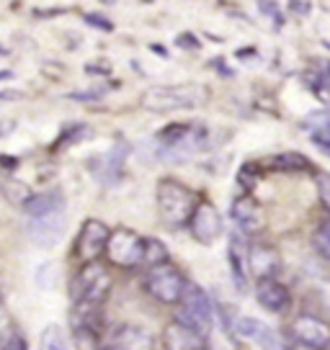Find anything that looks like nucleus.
Instances as JSON below:
<instances>
[{
    "mask_svg": "<svg viewBox=\"0 0 330 350\" xmlns=\"http://www.w3.org/2000/svg\"><path fill=\"white\" fill-rule=\"evenodd\" d=\"M155 204H157V214L168 227H186L194 211L199 206L196 191H191L186 183H181L176 178H163L157 188H155Z\"/></svg>",
    "mask_w": 330,
    "mask_h": 350,
    "instance_id": "1",
    "label": "nucleus"
},
{
    "mask_svg": "<svg viewBox=\"0 0 330 350\" xmlns=\"http://www.w3.org/2000/svg\"><path fill=\"white\" fill-rule=\"evenodd\" d=\"M212 98L210 88L201 83H181V85H155L142 93V109L153 113H170L204 106Z\"/></svg>",
    "mask_w": 330,
    "mask_h": 350,
    "instance_id": "2",
    "label": "nucleus"
},
{
    "mask_svg": "<svg viewBox=\"0 0 330 350\" xmlns=\"http://www.w3.org/2000/svg\"><path fill=\"white\" fill-rule=\"evenodd\" d=\"M111 291V275L109 271L99 262L83 265L73 281H70V304L73 306H88V309H103Z\"/></svg>",
    "mask_w": 330,
    "mask_h": 350,
    "instance_id": "3",
    "label": "nucleus"
},
{
    "mask_svg": "<svg viewBox=\"0 0 330 350\" xmlns=\"http://www.w3.org/2000/svg\"><path fill=\"white\" fill-rule=\"evenodd\" d=\"M173 322L194 329L201 338H210L212 322H214V306H212L210 296L201 286L188 281L186 291H183L181 301L176 304V319Z\"/></svg>",
    "mask_w": 330,
    "mask_h": 350,
    "instance_id": "4",
    "label": "nucleus"
},
{
    "mask_svg": "<svg viewBox=\"0 0 330 350\" xmlns=\"http://www.w3.org/2000/svg\"><path fill=\"white\" fill-rule=\"evenodd\" d=\"M186 273L170 260L160 262L155 268H147V273H144V291L153 296L155 301H160L165 306H176L181 301L183 291H186Z\"/></svg>",
    "mask_w": 330,
    "mask_h": 350,
    "instance_id": "5",
    "label": "nucleus"
},
{
    "mask_svg": "<svg viewBox=\"0 0 330 350\" xmlns=\"http://www.w3.org/2000/svg\"><path fill=\"white\" fill-rule=\"evenodd\" d=\"M144 242L147 237H142L140 232L119 227V230H111L103 255L116 268H137V265H144Z\"/></svg>",
    "mask_w": 330,
    "mask_h": 350,
    "instance_id": "6",
    "label": "nucleus"
},
{
    "mask_svg": "<svg viewBox=\"0 0 330 350\" xmlns=\"http://www.w3.org/2000/svg\"><path fill=\"white\" fill-rule=\"evenodd\" d=\"M111 230L101 221V219H86L83 227L75 237V260L80 265H88V262H96L106 252V242H109Z\"/></svg>",
    "mask_w": 330,
    "mask_h": 350,
    "instance_id": "7",
    "label": "nucleus"
},
{
    "mask_svg": "<svg viewBox=\"0 0 330 350\" xmlns=\"http://www.w3.org/2000/svg\"><path fill=\"white\" fill-rule=\"evenodd\" d=\"M188 230H191V237L201 245H214V242L222 237L225 232V221H222V214L217 211L214 204L210 201H199L194 217L188 221Z\"/></svg>",
    "mask_w": 330,
    "mask_h": 350,
    "instance_id": "8",
    "label": "nucleus"
},
{
    "mask_svg": "<svg viewBox=\"0 0 330 350\" xmlns=\"http://www.w3.org/2000/svg\"><path fill=\"white\" fill-rule=\"evenodd\" d=\"M292 335L299 345H307L315 350L330 348V322L318 314H297L292 322Z\"/></svg>",
    "mask_w": 330,
    "mask_h": 350,
    "instance_id": "9",
    "label": "nucleus"
},
{
    "mask_svg": "<svg viewBox=\"0 0 330 350\" xmlns=\"http://www.w3.org/2000/svg\"><path fill=\"white\" fill-rule=\"evenodd\" d=\"M26 232L34 242H39V247H55L65 234V211L31 217L26 224Z\"/></svg>",
    "mask_w": 330,
    "mask_h": 350,
    "instance_id": "10",
    "label": "nucleus"
},
{
    "mask_svg": "<svg viewBox=\"0 0 330 350\" xmlns=\"http://www.w3.org/2000/svg\"><path fill=\"white\" fill-rule=\"evenodd\" d=\"M245 262L251 268V273L258 278V281H266V278H276L279 271H281V255L274 245H266V242H255L251 245V250L245 252Z\"/></svg>",
    "mask_w": 330,
    "mask_h": 350,
    "instance_id": "11",
    "label": "nucleus"
},
{
    "mask_svg": "<svg viewBox=\"0 0 330 350\" xmlns=\"http://www.w3.org/2000/svg\"><path fill=\"white\" fill-rule=\"evenodd\" d=\"M235 329H238V335H242L245 340L255 342L261 350H284L281 338L274 332V327H271V325H266V322H261V319L238 317L235 319Z\"/></svg>",
    "mask_w": 330,
    "mask_h": 350,
    "instance_id": "12",
    "label": "nucleus"
},
{
    "mask_svg": "<svg viewBox=\"0 0 330 350\" xmlns=\"http://www.w3.org/2000/svg\"><path fill=\"white\" fill-rule=\"evenodd\" d=\"M255 299H258V304L264 306L266 312H284L286 306L292 304V294H289V288H286L279 278H266V281H258L255 284Z\"/></svg>",
    "mask_w": 330,
    "mask_h": 350,
    "instance_id": "13",
    "label": "nucleus"
},
{
    "mask_svg": "<svg viewBox=\"0 0 330 350\" xmlns=\"http://www.w3.org/2000/svg\"><path fill=\"white\" fill-rule=\"evenodd\" d=\"M163 348L165 350H207V338L196 335L194 329L183 327L178 322L165 325L163 329Z\"/></svg>",
    "mask_w": 330,
    "mask_h": 350,
    "instance_id": "14",
    "label": "nucleus"
},
{
    "mask_svg": "<svg viewBox=\"0 0 330 350\" xmlns=\"http://www.w3.org/2000/svg\"><path fill=\"white\" fill-rule=\"evenodd\" d=\"M232 219L238 221V227H240L242 234H253V232L261 230V208L255 204L251 196H240L235 198V204H232Z\"/></svg>",
    "mask_w": 330,
    "mask_h": 350,
    "instance_id": "15",
    "label": "nucleus"
},
{
    "mask_svg": "<svg viewBox=\"0 0 330 350\" xmlns=\"http://www.w3.org/2000/svg\"><path fill=\"white\" fill-rule=\"evenodd\" d=\"M26 217H45V214H55V211H65V196L62 191H45V193H34L26 198L23 204Z\"/></svg>",
    "mask_w": 330,
    "mask_h": 350,
    "instance_id": "16",
    "label": "nucleus"
},
{
    "mask_svg": "<svg viewBox=\"0 0 330 350\" xmlns=\"http://www.w3.org/2000/svg\"><path fill=\"white\" fill-rule=\"evenodd\" d=\"M111 345L119 350H153V338L137 325H121L114 329Z\"/></svg>",
    "mask_w": 330,
    "mask_h": 350,
    "instance_id": "17",
    "label": "nucleus"
},
{
    "mask_svg": "<svg viewBox=\"0 0 330 350\" xmlns=\"http://www.w3.org/2000/svg\"><path fill=\"white\" fill-rule=\"evenodd\" d=\"M305 129L309 131V139L315 142L325 154H330V113H312L305 121Z\"/></svg>",
    "mask_w": 330,
    "mask_h": 350,
    "instance_id": "18",
    "label": "nucleus"
},
{
    "mask_svg": "<svg viewBox=\"0 0 330 350\" xmlns=\"http://www.w3.org/2000/svg\"><path fill=\"white\" fill-rule=\"evenodd\" d=\"M230 265H232V281L238 288H245V255L240 250L238 234L230 240Z\"/></svg>",
    "mask_w": 330,
    "mask_h": 350,
    "instance_id": "19",
    "label": "nucleus"
},
{
    "mask_svg": "<svg viewBox=\"0 0 330 350\" xmlns=\"http://www.w3.org/2000/svg\"><path fill=\"white\" fill-rule=\"evenodd\" d=\"M312 250L318 252L322 260H330V219L320 221L318 230L312 232Z\"/></svg>",
    "mask_w": 330,
    "mask_h": 350,
    "instance_id": "20",
    "label": "nucleus"
},
{
    "mask_svg": "<svg viewBox=\"0 0 330 350\" xmlns=\"http://www.w3.org/2000/svg\"><path fill=\"white\" fill-rule=\"evenodd\" d=\"M39 350H70L65 332L57 327V325H49V327L42 332V340H39Z\"/></svg>",
    "mask_w": 330,
    "mask_h": 350,
    "instance_id": "21",
    "label": "nucleus"
},
{
    "mask_svg": "<svg viewBox=\"0 0 330 350\" xmlns=\"http://www.w3.org/2000/svg\"><path fill=\"white\" fill-rule=\"evenodd\" d=\"M170 255H168V247H165L160 240H147L144 242V265L147 268H155L160 262H168Z\"/></svg>",
    "mask_w": 330,
    "mask_h": 350,
    "instance_id": "22",
    "label": "nucleus"
},
{
    "mask_svg": "<svg viewBox=\"0 0 330 350\" xmlns=\"http://www.w3.org/2000/svg\"><path fill=\"white\" fill-rule=\"evenodd\" d=\"M276 167L279 170H312V165L305 154H297V152H286L281 157H276L274 160Z\"/></svg>",
    "mask_w": 330,
    "mask_h": 350,
    "instance_id": "23",
    "label": "nucleus"
},
{
    "mask_svg": "<svg viewBox=\"0 0 330 350\" xmlns=\"http://www.w3.org/2000/svg\"><path fill=\"white\" fill-rule=\"evenodd\" d=\"M0 348L3 350H26V340H23L21 332L11 325V327L0 335Z\"/></svg>",
    "mask_w": 330,
    "mask_h": 350,
    "instance_id": "24",
    "label": "nucleus"
},
{
    "mask_svg": "<svg viewBox=\"0 0 330 350\" xmlns=\"http://www.w3.org/2000/svg\"><path fill=\"white\" fill-rule=\"evenodd\" d=\"M318 196H320V204H322V208L325 211H330V173H325V170H320L318 175Z\"/></svg>",
    "mask_w": 330,
    "mask_h": 350,
    "instance_id": "25",
    "label": "nucleus"
},
{
    "mask_svg": "<svg viewBox=\"0 0 330 350\" xmlns=\"http://www.w3.org/2000/svg\"><path fill=\"white\" fill-rule=\"evenodd\" d=\"M86 23H90V26H101V29L111 31V23L103 21V16H99V13H88V16H86Z\"/></svg>",
    "mask_w": 330,
    "mask_h": 350,
    "instance_id": "26",
    "label": "nucleus"
},
{
    "mask_svg": "<svg viewBox=\"0 0 330 350\" xmlns=\"http://www.w3.org/2000/svg\"><path fill=\"white\" fill-rule=\"evenodd\" d=\"M13 98H21V93H13V90H3L0 93V103H8V100Z\"/></svg>",
    "mask_w": 330,
    "mask_h": 350,
    "instance_id": "27",
    "label": "nucleus"
},
{
    "mask_svg": "<svg viewBox=\"0 0 330 350\" xmlns=\"http://www.w3.org/2000/svg\"><path fill=\"white\" fill-rule=\"evenodd\" d=\"M289 8H292V11H297V13H307V11H309V5H307V3H302V5H299V3H292Z\"/></svg>",
    "mask_w": 330,
    "mask_h": 350,
    "instance_id": "28",
    "label": "nucleus"
},
{
    "mask_svg": "<svg viewBox=\"0 0 330 350\" xmlns=\"http://www.w3.org/2000/svg\"><path fill=\"white\" fill-rule=\"evenodd\" d=\"M289 350H315V348H307V345H299V342H294Z\"/></svg>",
    "mask_w": 330,
    "mask_h": 350,
    "instance_id": "29",
    "label": "nucleus"
},
{
    "mask_svg": "<svg viewBox=\"0 0 330 350\" xmlns=\"http://www.w3.org/2000/svg\"><path fill=\"white\" fill-rule=\"evenodd\" d=\"M101 350H119V348H114V345H106V348H101Z\"/></svg>",
    "mask_w": 330,
    "mask_h": 350,
    "instance_id": "30",
    "label": "nucleus"
}]
</instances>
